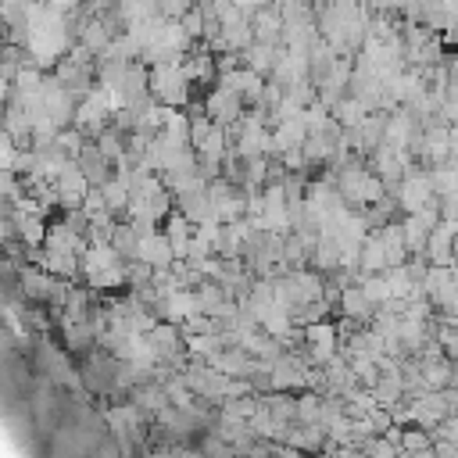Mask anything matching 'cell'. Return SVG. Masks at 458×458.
Masks as SVG:
<instances>
[{
	"mask_svg": "<svg viewBox=\"0 0 458 458\" xmlns=\"http://www.w3.org/2000/svg\"><path fill=\"white\" fill-rule=\"evenodd\" d=\"M454 265H458V236H454Z\"/></svg>",
	"mask_w": 458,
	"mask_h": 458,
	"instance_id": "obj_17",
	"label": "cell"
},
{
	"mask_svg": "<svg viewBox=\"0 0 458 458\" xmlns=\"http://www.w3.org/2000/svg\"><path fill=\"white\" fill-rule=\"evenodd\" d=\"M401 451H429V429L426 426L401 429Z\"/></svg>",
	"mask_w": 458,
	"mask_h": 458,
	"instance_id": "obj_15",
	"label": "cell"
},
{
	"mask_svg": "<svg viewBox=\"0 0 458 458\" xmlns=\"http://www.w3.org/2000/svg\"><path fill=\"white\" fill-rule=\"evenodd\" d=\"M394 193H397V204H401L404 215L422 211V208H429L433 197H437V190H433V175H429V172H415V168H408L404 179H401V186H397Z\"/></svg>",
	"mask_w": 458,
	"mask_h": 458,
	"instance_id": "obj_4",
	"label": "cell"
},
{
	"mask_svg": "<svg viewBox=\"0 0 458 458\" xmlns=\"http://www.w3.org/2000/svg\"><path fill=\"white\" fill-rule=\"evenodd\" d=\"M379 236H383V247H386V268H390V265H404V261H408L404 225H401V222H386V225H379Z\"/></svg>",
	"mask_w": 458,
	"mask_h": 458,
	"instance_id": "obj_12",
	"label": "cell"
},
{
	"mask_svg": "<svg viewBox=\"0 0 458 458\" xmlns=\"http://www.w3.org/2000/svg\"><path fill=\"white\" fill-rule=\"evenodd\" d=\"M415 143H419V154H422L426 161H433V165H440V161L451 157V129H444V125H433V129H429L426 136H419Z\"/></svg>",
	"mask_w": 458,
	"mask_h": 458,
	"instance_id": "obj_10",
	"label": "cell"
},
{
	"mask_svg": "<svg viewBox=\"0 0 458 458\" xmlns=\"http://www.w3.org/2000/svg\"><path fill=\"white\" fill-rule=\"evenodd\" d=\"M358 268H361V276H365V272H383V268H386V247H383L379 229H372V233L361 240V250H358Z\"/></svg>",
	"mask_w": 458,
	"mask_h": 458,
	"instance_id": "obj_11",
	"label": "cell"
},
{
	"mask_svg": "<svg viewBox=\"0 0 458 458\" xmlns=\"http://www.w3.org/2000/svg\"><path fill=\"white\" fill-rule=\"evenodd\" d=\"M318 415H322V394L304 386V394H297V422H318Z\"/></svg>",
	"mask_w": 458,
	"mask_h": 458,
	"instance_id": "obj_14",
	"label": "cell"
},
{
	"mask_svg": "<svg viewBox=\"0 0 458 458\" xmlns=\"http://www.w3.org/2000/svg\"><path fill=\"white\" fill-rule=\"evenodd\" d=\"M243 111H247V104H243V97L236 93V89H229L225 82H215L211 89H208V97H204V114L211 118V122H218V125H236L240 118H243Z\"/></svg>",
	"mask_w": 458,
	"mask_h": 458,
	"instance_id": "obj_3",
	"label": "cell"
},
{
	"mask_svg": "<svg viewBox=\"0 0 458 458\" xmlns=\"http://www.w3.org/2000/svg\"><path fill=\"white\" fill-rule=\"evenodd\" d=\"M250 29H254V39H258V43L283 47V29H286V21H283V14H279L276 4L258 7V11L250 14Z\"/></svg>",
	"mask_w": 458,
	"mask_h": 458,
	"instance_id": "obj_6",
	"label": "cell"
},
{
	"mask_svg": "<svg viewBox=\"0 0 458 458\" xmlns=\"http://www.w3.org/2000/svg\"><path fill=\"white\" fill-rule=\"evenodd\" d=\"M136 258H140V261H147V265H154V268H168V265L175 261V250H172V243H168L165 229L143 233V236H140V243H136Z\"/></svg>",
	"mask_w": 458,
	"mask_h": 458,
	"instance_id": "obj_7",
	"label": "cell"
},
{
	"mask_svg": "<svg viewBox=\"0 0 458 458\" xmlns=\"http://www.w3.org/2000/svg\"><path fill=\"white\" fill-rule=\"evenodd\" d=\"M365 114H369V107H365L358 97H351V93H347V97H344V100L333 107V118H336L344 129H354V125H361V122H365Z\"/></svg>",
	"mask_w": 458,
	"mask_h": 458,
	"instance_id": "obj_13",
	"label": "cell"
},
{
	"mask_svg": "<svg viewBox=\"0 0 458 458\" xmlns=\"http://www.w3.org/2000/svg\"><path fill=\"white\" fill-rule=\"evenodd\" d=\"M79 272L93 290H118L129 286L125 276V258L111 247V240H97L86 247V254L79 258Z\"/></svg>",
	"mask_w": 458,
	"mask_h": 458,
	"instance_id": "obj_1",
	"label": "cell"
},
{
	"mask_svg": "<svg viewBox=\"0 0 458 458\" xmlns=\"http://www.w3.org/2000/svg\"><path fill=\"white\" fill-rule=\"evenodd\" d=\"M340 315L351 318V322H369L376 315V304L365 297L361 283H351V286H340V301H336Z\"/></svg>",
	"mask_w": 458,
	"mask_h": 458,
	"instance_id": "obj_8",
	"label": "cell"
},
{
	"mask_svg": "<svg viewBox=\"0 0 458 458\" xmlns=\"http://www.w3.org/2000/svg\"><path fill=\"white\" fill-rule=\"evenodd\" d=\"M147 86H150V97L165 107H182L193 100V82H190L182 61H157L147 75Z\"/></svg>",
	"mask_w": 458,
	"mask_h": 458,
	"instance_id": "obj_2",
	"label": "cell"
},
{
	"mask_svg": "<svg viewBox=\"0 0 458 458\" xmlns=\"http://www.w3.org/2000/svg\"><path fill=\"white\" fill-rule=\"evenodd\" d=\"M451 154L458 157V125H451Z\"/></svg>",
	"mask_w": 458,
	"mask_h": 458,
	"instance_id": "obj_16",
	"label": "cell"
},
{
	"mask_svg": "<svg viewBox=\"0 0 458 458\" xmlns=\"http://www.w3.org/2000/svg\"><path fill=\"white\" fill-rule=\"evenodd\" d=\"M218 82H225L229 89H236V93L243 97V104H247V107H258L261 89H265V75H261V72H254V68H247V64H236V68L222 72V75H218Z\"/></svg>",
	"mask_w": 458,
	"mask_h": 458,
	"instance_id": "obj_5",
	"label": "cell"
},
{
	"mask_svg": "<svg viewBox=\"0 0 458 458\" xmlns=\"http://www.w3.org/2000/svg\"><path fill=\"white\" fill-rule=\"evenodd\" d=\"M75 161H79V168L86 172V179H89L93 186H104V182L111 179V161L100 154L97 140H86V143H82V150L75 154Z\"/></svg>",
	"mask_w": 458,
	"mask_h": 458,
	"instance_id": "obj_9",
	"label": "cell"
}]
</instances>
